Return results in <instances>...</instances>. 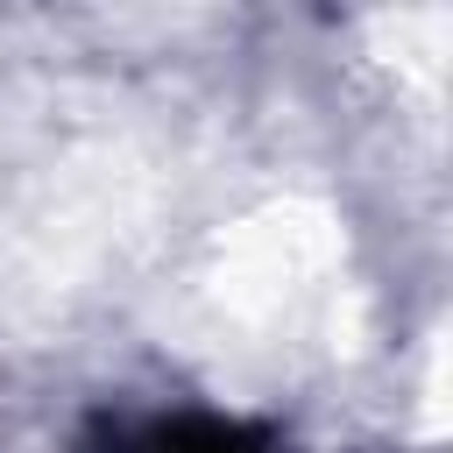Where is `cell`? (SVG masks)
Here are the masks:
<instances>
[{
    "instance_id": "obj_1",
    "label": "cell",
    "mask_w": 453,
    "mask_h": 453,
    "mask_svg": "<svg viewBox=\"0 0 453 453\" xmlns=\"http://www.w3.org/2000/svg\"><path fill=\"white\" fill-rule=\"evenodd\" d=\"M142 453H276L255 425H226V418H177L156 425Z\"/></svg>"
}]
</instances>
